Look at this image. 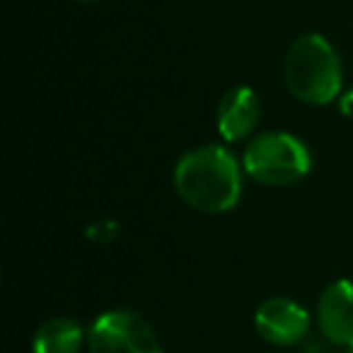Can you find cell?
<instances>
[{
	"instance_id": "6da1fadb",
	"label": "cell",
	"mask_w": 353,
	"mask_h": 353,
	"mask_svg": "<svg viewBox=\"0 0 353 353\" xmlns=\"http://www.w3.org/2000/svg\"><path fill=\"white\" fill-rule=\"evenodd\" d=\"M174 187L189 206L203 213L230 211L240 199V170L232 152L221 145L192 150L174 170Z\"/></svg>"
},
{
	"instance_id": "7a4b0ae2",
	"label": "cell",
	"mask_w": 353,
	"mask_h": 353,
	"mask_svg": "<svg viewBox=\"0 0 353 353\" xmlns=\"http://www.w3.org/2000/svg\"><path fill=\"white\" fill-rule=\"evenodd\" d=\"M285 85L307 104H327L341 90V61L319 34H305L285 56Z\"/></svg>"
},
{
	"instance_id": "3957f363",
	"label": "cell",
	"mask_w": 353,
	"mask_h": 353,
	"mask_svg": "<svg viewBox=\"0 0 353 353\" xmlns=\"http://www.w3.org/2000/svg\"><path fill=\"white\" fill-rule=\"evenodd\" d=\"M310 152L288 133H261L247 145L245 170L269 187H288L310 172Z\"/></svg>"
},
{
	"instance_id": "277c9868",
	"label": "cell",
	"mask_w": 353,
	"mask_h": 353,
	"mask_svg": "<svg viewBox=\"0 0 353 353\" xmlns=\"http://www.w3.org/2000/svg\"><path fill=\"white\" fill-rule=\"evenodd\" d=\"M90 353H165L152 327L131 310L99 314L88 332Z\"/></svg>"
},
{
	"instance_id": "5b68a950",
	"label": "cell",
	"mask_w": 353,
	"mask_h": 353,
	"mask_svg": "<svg viewBox=\"0 0 353 353\" xmlns=\"http://www.w3.org/2000/svg\"><path fill=\"white\" fill-rule=\"evenodd\" d=\"M254 327L264 341L274 346H293L310 332V314L303 305L288 298H271L259 305Z\"/></svg>"
},
{
	"instance_id": "8992f818",
	"label": "cell",
	"mask_w": 353,
	"mask_h": 353,
	"mask_svg": "<svg viewBox=\"0 0 353 353\" xmlns=\"http://www.w3.org/2000/svg\"><path fill=\"white\" fill-rule=\"evenodd\" d=\"M322 334L336 346H353V283L336 281L322 293L317 305Z\"/></svg>"
},
{
	"instance_id": "52a82bcc",
	"label": "cell",
	"mask_w": 353,
	"mask_h": 353,
	"mask_svg": "<svg viewBox=\"0 0 353 353\" xmlns=\"http://www.w3.org/2000/svg\"><path fill=\"white\" fill-rule=\"evenodd\" d=\"M259 119V99L254 90L235 88L223 97L218 107V131L225 141H242Z\"/></svg>"
},
{
	"instance_id": "ba28073f",
	"label": "cell",
	"mask_w": 353,
	"mask_h": 353,
	"mask_svg": "<svg viewBox=\"0 0 353 353\" xmlns=\"http://www.w3.org/2000/svg\"><path fill=\"white\" fill-rule=\"evenodd\" d=\"M85 332L75 319L56 317L44 322L34 334L32 353H78Z\"/></svg>"
},
{
	"instance_id": "9c48e42d",
	"label": "cell",
	"mask_w": 353,
	"mask_h": 353,
	"mask_svg": "<svg viewBox=\"0 0 353 353\" xmlns=\"http://www.w3.org/2000/svg\"><path fill=\"white\" fill-rule=\"evenodd\" d=\"M117 232H119V228L114 225V223H99V225L90 228V235H92L94 240H99V242L114 240V237H117Z\"/></svg>"
},
{
	"instance_id": "30bf717a",
	"label": "cell",
	"mask_w": 353,
	"mask_h": 353,
	"mask_svg": "<svg viewBox=\"0 0 353 353\" xmlns=\"http://www.w3.org/2000/svg\"><path fill=\"white\" fill-rule=\"evenodd\" d=\"M341 112L346 114L348 119H353V88L341 97Z\"/></svg>"
},
{
	"instance_id": "8fae6325",
	"label": "cell",
	"mask_w": 353,
	"mask_h": 353,
	"mask_svg": "<svg viewBox=\"0 0 353 353\" xmlns=\"http://www.w3.org/2000/svg\"><path fill=\"white\" fill-rule=\"evenodd\" d=\"M75 3H92V0H75Z\"/></svg>"
},
{
	"instance_id": "7c38bea8",
	"label": "cell",
	"mask_w": 353,
	"mask_h": 353,
	"mask_svg": "<svg viewBox=\"0 0 353 353\" xmlns=\"http://www.w3.org/2000/svg\"><path fill=\"white\" fill-rule=\"evenodd\" d=\"M346 353H353V346H351V348H346Z\"/></svg>"
}]
</instances>
